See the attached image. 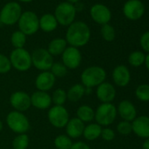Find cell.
Masks as SVG:
<instances>
[{
    "label": "cell",
    "mask_w": 149,
    "mask_h": 149,
    "mask_svg": "<svg viewBox=\"0 0 149 149\" xmlns=\"http://www.w3.org/2000/svg\"><path fill=\"white\" fill-rule=\"evenodd\" d=\"M101 34L106 41H112L115 39V30L109 24H105L102 26Z\"/></svg>",
    "instance_id": "cell-34"
},
{
    "label": "cell",
    "mask_w": 149,
    "mask_h": 149,
    "mask_svg": "<svg viewBox=\"0 0 149 149\" xmlns=\"http://www.w3.org/2000/svg\"><path fill=\"white\" fill-rule=\"evenodd\" d=\"M29 145V138L26 134L22 133L15 137L13 141V146L14 149H26Z\"/></svg>",
    "instance_id": "cell-29"
},
{
    "label": "cell",
    "mask_w": 149,
    "mask_h": 149,
    "mask_svg": "<svg viewBox=\"0 0 149 149\" xmlns=\"http://www.w3.org/2000/svg\"><path fill=\"white\" fill-rule=\"evenodd\" d=\"M117 129L119 133L123 134V135H128L131 133V132H132V124L131 122L128 121H121L118 126Z\"/></svg>",
    "instance_id": "cell-36"
},
{
    "label": "cell",
    "mask_w": 149,
    "mask_h": 149,
    "mask_svg": "<svg viewBox=\"0 0 149 149\" xmlns=\"http://www.w3.org/2000/svg\"><path fill=\"white\" fill-rule=\"evenodd\" d=\"M145 63H146V68L148 69L149 71V54L146 56V59H145Z\"/></svg>",
    "instance_id": "cell-41"
},
{
    "label": "cell",
    "mask_w": 149,
    "mask_h": 149,
    "mask_svg": "<svg viewBox=\"0 0 149 149\" xmlns=\"http://www.w3.org/2000/svg\"><path fill=\"white\" fill-rule=\"evenodd\" d=\"M70 149H91V148H90V146H89L87 144H85L84 142L79 141V142L74 143V144L72 145V146H71Z\"/></svg>",
    "instance_id": "cell-39"
},
{
    "label": "cell",
    "mask_w": 149,
    "mask_h": 149,
    "mask_svg": "<svg viewBox=\"0 0 149 149\" xmlns=\"http://www.w3.org/2000/svg\"><path fill=\"white\" fill-rule=\"evenodd\" d=\"M76 15H77L76 7H74V5L68 2L60 3L56 6L54 14L58 24L64 26H70L74 22V19H76Z\"/></svg>",
    "instance_id": "cell-3"
},
{
    "label": "cell",
    "mask_w": 149,
    "mask_h": 149,
    "mask_svg": "<svg viewBox=\"0 0 149 149\" xmlns=\"http://www.w3.org/2000/svg\"><path fill=\"white\" fill-rule=\"evenodd\" d=\"M85 94V87L83 84H74L67 92V99L71 102L79 101Z\"/></svg>",
    "instance_id": "cell-24"
},
{
    "label": "cell",
    "mask_w": 149,
    "mask_h": 149,
    "mask_svg": "<svg viewBox=\"0 0 149 149\" xmlns=\"http://www.w3.org/2000/svg\"><path fill=\"white\" fill-rule=\"evenodd\" d=\"M55 83V77L50 71L41 72L36 78L35 85L40 91H47L53 88Z\"/></svg>",
    "instance_id": "cell-16"
},
{
    "label": "cell",
    "mask_w": 149,
    "mask_h": 149,
    "mask_svg": "<svg viewBox=\"0 0 149 149\" xmlns=\"http://www.w3.org/2000/svg\"><path fill=\"white\" fill-rule=\"evenodd\" d=\"M132 132L140 138H149V117L140 116L132 123Z\"/></svg>",
    "instance_id": "cell-15"
},
{
    "label": "cell",
    "mask_w": 149,
    "mask_h": 149,
    "mask_svg": "<svg viewBox=\"0 0 149 149\" xmlns=\"http://www.w3.org/2000/svg\"><path fill=\"white\" fill-rule=\"evenodd\" d=\"M67 41L64 39L61 38H57V39H54L49 44H48V47H47V51L49 52V54L53 56V55H59L61 54L64 50L67 48Z\"/></svg>",
    "instance_id": "cell-23"
},
{
    "label": "cell",
    "mask_w": 149,
    "mask_h": 149,
    "mask_svg": "<svg viewBox=\"0 0 149 149\" xmlns=\"http://www.w3.org/2000/svg\"><path fill=\"white\" fill-rule=\"evenodd\" d=\"M145 12V7L139 0H129L123 7L125 16L131 20H137L140 19Z\"/></svg>",
    "instance_id": "cell-12"
},
{
    "label": "cell",
    "mask_w": 149,
    "mask_h": 149,
    "mask_svg": "<svg viewBox=\"0 0 149 149\" xmlns=\"http://www.w3.org/2000/svg\"><path fill=\"white\" fill-rule=\"evenodd\" d=\"M19 1H20L22 3H30V2L33 1V0H19Z\"/></svg>",
    "instance_id": "cell-43"
},
{
    "label": "cell",
    "mask_w": 149,
    "mask_h": 149,
    "mask_svg": "<svg viewBox=\"0 0 149 149\" xmlns=\"http://www.w3.org/2000/svg\"><path fill=\"white\" fill-rule=\"evenodd\" d=\"M136 97L138 99L143 102L149 101V84H141L139 85L135 91Z\"/></svg>",
    "instance_id": "cell-32"
},
{
    "label": "cell",
    "mask_w": 149,
    "mask_h": 149,
    "mask_svg": "<svg viewBox=\"0 0 149 149\" xmlns=\"http://www.w3.org/2000/svg\"><path fill=\"white\" fill-rule=\"evenodd\" d=\"M84 128V123L78 118H74L69 119L68 124L66 125L67 134L73 139L79 138L81 135H83Z\"/></svg>",
    "instance_id": "cell-19"
},
{
    "label": "cell",
    "mask_w": 149,
    "mask_h": 149,
    "mask_svg": "<svg viewBox=\"0 0 149 149\" xmlns=\"http://www.w3.org/2000/svg\"><path fill=\"white\" fill-rule=\"evenodd\" d=\"M112 77H113L114 83L118 86L125 87L129 84L130 79H131L130 71L125 66L119 65L114 68L113 73H112Z\"/></svg>",
    "instance_id": "cell-18"
},
{
    "label": "cell",
    "mask_w": 149,
    "mask_h": 149,
    "mask_svg": "<svg viewBox=\"0 0 149 149\" xmlns=\"http://www.w3.org/2000/svg\"><path fill=\"white\" fill-rule=\"evenodd\" d=\"M2 129H3V124H2L1 121H0V132L2 131Z\"/></svg>",
    "instance_id": "cell-44"
},
{
    "label": "cell",
    "mask_w": 149,
    "mask_h": 149,
    "mask_svg": "<svg viewBox=\"0 0 149 149\" xmlns=\"http://www.w3.org/2000/svg\"><path fill=\"white\" fill-rule=\"evenodd\" d=\"M51 98L52 101L55 104V105H62L67 100V93L62 89H57L53 93Z\"/></svg>",
    "instance_id": "cell-33"
},
{
    "label": "cell",
    "mask_w": 149,
    "mask_h": 149,
    "mask_svg": "<svg viewBox=\"0 0 149 149\" xmlns=\"http://www.w3.org/2000/svg\"><path fill=\"white\" fill-rule=\"evenodd\" d=\"M116 96V91L110 83H102L97 86V97L103 103H111Z\"/></svg>",
    "instance_id": "cell-17"
},
{
    "label": "cell",
    "mask_w": 149,
    "mask_h": 149,
    "mask_svg": "<svg viewBox=\"0 0 149 149\" xmlns=\"http://www.w3.org/2000/svg\"><path fill=\"white\" fill-rule=\"evenodd\" d=\"M79 1L80 0H67V2H68V3H70V4H77V3H79Z\"/></svg>",
    "instance_id": "cell-42"
},
{
    "label": "cell",
    "mask_w": 149,
    "mask_h": 149,
    "mask_svg": "<svg viewBox=\"0 0 149 149\" xmlns=\"http://www.w3.org/2000/svg\"><path fill=\"white\" fill-rule=\"evenodd\" d=\"M77 118L80 120H82L84 123V122H91L95 118V111L89 105L80 106L77 111Z\"/></svg>",
    "instance_id": "cell-26"
},
{
    "label": "cell",
    "mask_w": 149,
    "mask_h": 149,
    "mask_svg": "<svg viewBox=\"0 0 149 149\" xmlns=\"http://www.w3.org/2000/svg\"><path fill=\"white\" fill-rule=\"evenodd\" d=\"M51 97L45 91H38L31 96V104H33L37 109H47L51 105Z\"/></svg>",
    "instance_id": "cell-20"
},
{
    "label": "cell",
    "mask_w": 149,
    "mask_h": 149,
    "mask_svg": "<svg viewBox=\"0 0 149 149\" xmlns=\"http://www.w3.org/2000/svg\"><path fill=\"white\" fill-rule=\"evenodd\" d=\"M12 64L10 59L5 54H0V74H6L10 71Z\"/></svg>",
    "instance_id": "cell-35"
},
{
    "label": "cell",
    "mask_w": 149,
    "mask_h": 149,
    "mask_svg": "<svg viewBox=\"0 0 149 149\" xmlns=\"http://www.w3.org/2000/svg\"><path fill=\"white\" fill-rule=\"evenodd\" d=\"M146 56L140 51H135L129 55L128 61L133 67H139L145 62Z\"/></svg>",
    "instance_id": "cell-30"
},
{
    "label": "cell",
    "mask_w": 149,
    "mask_h": 149,
    "mask_svg": "<svg viewBox=\"0 0 149 149\" xmlns=\"http://www.w3.org/2000/svg\"><path fill=\"white\" fill-rule=\"evenodd\" d=\"M102 127L98 124H91L85 126L83 135L88 140H94L101 135Z\"/></svg>",
    "instance_id": "cell-25"
},
{
    "label": "cell",
    "mask_w": 149,
    "mask_h": 149,
    "mask_svg": "<svg viewBox=\"0 0 149 149\" xmlns=\"http://www.w3.org/2000/svg\"><path fill=\"white\" fill-rule=\"evenodd\" d=\"M105 77L106 73L104 69L97 66H92L86 68L81 76L83 85L89 89L100 85L102 83H104Z\"/></svg>",
    "instance_id": "cell-2"
},
{
    "label": "cell",
    "mask_w": 149,
    "mask_h": 149,
    "mask_svg": "<svg viewBox=\"0 0 149 149\" xmlns=\"http://www.w3.org/2000/svg\"><path fill=\"white\" fill-rule=\"evenodd\" d=\"M39 18L33 12L26 11L22 13L19 21V29L26 35H33L36 33L40 28Z\"/></svg>",
    "instance_id": "cell-5"
},
{
    "label": "cell",
    "mask_w": 149,
    "mask_h": 149,
    "mask_svg": "<svg viewBox=\"0 0 149 149\" xmlns=\"http://www.w3.org/2000/svg\"><path fill=\"white\" fill-rule=\"evenodd\" d=\"M40 23V28L46 32V33H50L54 31L57 26H58V22L54 16V14L47 13L41 16V18L39 19Z\"/></svg>",
    "instance_id": "cell-22"
},
{
    "label": "cell",
    "mask_w": 149,
    "mask_h": 149,
    "mask_svg": "<svg viewBox=\"0 0 149 149\" xmlns=\"http://www.w3.org/2000/svg\"><path fill=\"white\" fill-rule=\"evenodd\" d=\"M143 148L144 149H149V138H147L144 143H143Z\"/></svg>",
    "instance_id": "cell-40"
},
{
    "label": "cell",
    "mask_w": 149,
    "mask_h": 149,
    "mask_svg": "<svg viewBox=\"0 0 149 149\" xmlns=\"http://www.w3.org/2000/svg\"><path fill=\"white\" fill-rule=\"evenodd\" d=\"M73 143L71 139L66 135H59L54 139V146L57 149H70Z\"/></svg>",
    "instance_id": "cell-28"
},
{
    "label": "cell",
    "mask_w": 149,
    "mask_h": 149,
    "mask_svg": "<svg viewBox=\"0 0 149 149\" xmlns=\"http://www.w3.org/2000/svg\"><path fill=\"white\" fill-rule=\"evenodd\" d=\"M50 70L55 78L56 77H63L68 73V68L62 62H54Z\"/></svg>",
    "instance_id": "cell-31"
},
{
    "label": "cell",
    "mask_w": 149,
    "mask_h": 149,
    "mask_svg": "<svg viewBox=\"0 0 149 149\" xmlns=\"http://www.w3.org/2000/svg\"><path fill=\"white\" fill-rule=\"evenodd\" d=\"M48 120L54 127L62 128L68 124L69 115L67 109L62 105H55L48 111Z\"/></svg>",
    "instance_id": "cell-10"
},
{
    "label": "cell",
    "mask_w": 149,
    "mask_h": 149,
    "mask_svg": "<svg viewBox=\"0 0 149 149\" xmlns=\"http://www.w3.org/2000/svg\"><path fill=\"white\" fill-rule=\"evenodd\" d=\"M62 54V63L66 66L67 68H77L80 66L82 61V54L78 48L74 47H67Z\"/></svg>",
    "instance_id": "cell-11"
},
{
    "label": "cell",
    "mask_w": 149,
    "mask_h": 149,
    "mask_svg": "<svg viewBox=\"0 0 149 149\" xmlns=\"http://www.w3.org/2000/svg\"><path fill=\"white\" fill-rule=\"evenodd\" d=\"M11 41H12L13 46L15 48H23V47L25 46V44L26 42V35L24 34L19 30L15 31L12 34Z\"/></svg>",
    "instance_id": "cell-27"
},
{
    "label": "cell",
    "mask_w": 149,
    "mask_h": 149,
    "mask_svg": "<svg viewBox=\"0 0 149 149\" xmlns=\"http://www.w3.org/2000/svg\"><path fill=\"white\" fill-rule=\"evenodd\" d=\"M117 116V109L111 103H103L95 112L96 121L99 125H109L112 124Z\"/></svg>",
    "instance_id": "cell-7"
},
{
    "label": "cell",
    "mask_w": 149,
    "mask_h": 149,
    "mask_svg": "<svg viewBox=\"0 0 149 149\" xmlns=\"http://www.w3.org/2000/svg\"><path fill=\"white\" fill-rule=\"evenodd\" d=\"M100 136L104 140L111 141V140H112L115 138V132L111 128H104V129H102V132H101V135Z\"/></svg>",
    "instance_id": "cell-37"
},
{
    "label": "cell",
    "mask_w": 149,
    "mask_h": 149,
    "mask_svg": "<svg viewBox=\"0 0 149 149\" xmlns=\"http://www.w3.org/2000/svg\"><path fill=\"white\" fill-rule=\"evenodd\" d=\"M31 58L32 65L42 71L50 70L54 63L53 56L49 54L47 49L44 48H38L34 50L31 54Z\"/></svg>",
    "instance_id": "cell-9"
},
{
    "label": "cell",
    "mask_w": 149,
    "mask_h": 149,
    "mask_svg": "<svg viewBox=\"0 0 149 149\" xmlns=\"http://www.w3.org/2000/svg\"><path fill=\"white\" fill-rule=\"evenodd\" d=\"M6 122L11 130L17 133H25L28 131L30 125L27 118L20 111H12L8 114Z\"/></svg>",
    "instance_id": "cell-8"
},
{
    "label": "cell",
    "mask_w": 149,
    "mask_h": 149,
    "mask_svg": "<svg viewBox=\"0 0 149 149\" xmlns=\"http://www.w3.org/2000/svg\"><path fill=\"white\" fill-rule=\"evenodd\" d=\"M91 16L92 19L100 25L108 24L111 19V13L108 7L102 4H96L91 8Z\"/></svg>",
    "instance_id": "cell-13"
},
{
    "label": "cell",
    "mask_w": 149,
    "mask_h": 149,
    "mask_svg": "<svg viewBox=\"0 0 149 149\" xmlns=\"http://www.w3.org/2000/svg\"><path fill=\"white\" fill-rule=\"evenodd\" d=\"M10 103L17 111H25L31 106V97L24 91H17L11 96Z\"/></svg>",
    "instance_id": "cell-14"
},
{
    "label": "cell",
    "mask_w": 149,
    "mask_h": 149,
    "mask_svg": "<svg viewBox=\"0 0 149 149\" xmlns=\"http://www.w3.org/2000/svg\"><path fill=\"white\" fill-rule=\"evenodd\" d=\"M140 45L141 47L146 51L149 52V32L145 33L140 38Z\"/></svg>",
    "instance_id": "cell-38"
},
{
    "label": "cell",
    "mask_w": 149,
    "mask_h": 149,
    "mask_svg": "<svg viewBox=\"0 0 149 149\" xmlns=\"http://www.w3.org/2000/svg\"><path fill=\"white\" fill-rule=\"evenodd\" d=\"M118 113L125 121H133L136 118L137 111L134 105L127 100L122 101L118 105Z\"/></svg>",
    "instance_id": "cell-21"
},
{
    "label": "cell",
    "mask_w": 149,
    "mask_h": 149,
    "mask_svg": "<svg viewBox=\"0 0 149 149\" xmlns=\"http://www.w3.org/2000/svg\"><path fill=\"white\" fill-rule=\"evenodd\" d=\"M22 14V8L17 2L12 1L6 4L0 11V22L2 25L13 26L18 23Z\"/></svg>",
    "instance_id": "cell-4"
},
{
    "label": "cell",
    "mask_w": 149,
    "mask_h": 149,
    "mask_svg": "<svg viewBox=\"0 0 149 149\" xmlns=\"http://www.w3.org/2000/svg\"><path fill=\"white\" fill-rule=\"evenodd\" d=\"M10 61L13 68L19 71H26L32 66L31 54L23 48H15L10 55Z\"/></svg>",
    "instance_id": "cell-6"
},
{
    "label": "cell",
    "mask_w": 149,
    "mask_h": 149,
    "mask_svg": "<svg viewBox=\"0 0 149 149\" xmlns=\"http://www.w3.org/2000/svg\"><path fill=\"white\" fill-rule=\"evenodd\" d=\"M91 39V30L83 21L73 22L68 26L66 33V41L71 47H80L85 46Z\"/></svg>",
    "instance_id": "cell-1"
}]
</instances>
